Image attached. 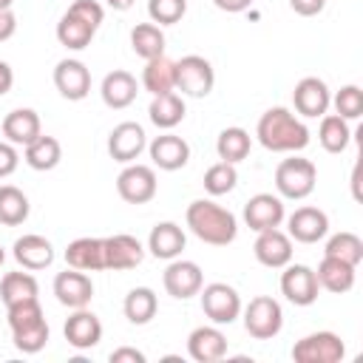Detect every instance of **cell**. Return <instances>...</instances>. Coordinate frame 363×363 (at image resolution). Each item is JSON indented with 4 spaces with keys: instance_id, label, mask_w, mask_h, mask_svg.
Here are the masks:
<instances>
[{
    "instance_id": "24",
    "label": "cell",
    "mask_w": 363,
    "mask_h": 363,
    "mask_svg": "<svg viewBox=\"0 0 363 363\" xmlns=\"http://www.w3.org/2000/svg\"><path fill=\"white\" fill-rule=\"evenodd\" d=\"M40 133H43V125H40V116H37L34 108H14V111H9L3 116V136L11 145H23L26 147Z\"/></svg>"
},
{
    "instance_id": "5",
    "label": "cell",
    "mask_w": 363,
    "mask_h": 363,
    "mask_svg": "<svg viewBox=\"0 0 363 363\" xmlns=\"http://www.w3.org/2000/svg\"><path fill=\"white\" fill-rule=\"evenodd\" d=\"M315 182H318V170L309 159L292 156L275 167V187L284 199H292V201L306 199L315 190Z\"/></svg>"
},
{
    "instance_id": "2",
    "label": "cell",
    "mask_w": 363,
    "mask_h": 363,
    "mask_svg": "<svg viewBox=\"0 0 363 363\" xmlns=\"http://www.w3.org/2000/svg\"><path fill=\"white\" fill-rule=\"evenodd\" d=\"M184 218H187L190 233H193L199 241L213 244V247H227V244H233L235 235H238V221H235V216H233L227 207H221V204H216V201H210V199H196V201H190Z\"/></svg>"
},
{
    "instance_id": "42",
    "label": "cell",
    "mask_w": 363,
    "mask_h": 363,
    "mask_svg": "<svg viewBox=\"0 0 363 363\" xmlns=\"http://www.w3.org/2000/svg\"><path fill=\"white\" fill-rule=\"evenodd\" d=\"M187 11V0H147V14L150 23L156 26H173L184 17Z\"/></svg>"
},
{
    "instance_id": "44",
    "label": "cell",
    "mask_w": 363,
    "mask_h": 363,
    "mask_svg": "<svg viewBox=\"0 0 363 363\" xmlns=\"http://www.w3.org/2000/svg\"><path fill=\"white\" fill-rule=\"evenodd\" d=\"M20 164V156H17V147L11 142H0V179L11 176Z\"/></svg>"
},
{
    "instance_id": "3",
    "label": "cell",
    "mask_w": 363,
    "mask_h": 363,
    "mask_svg": "<svg viewBox=\"0 0 363 363\" xmlns=\"http://www.w3.org/2000/svg\"><path fill=\"white\" fill-rule=\"evenodd\" d=\"M6 315H9V329H11V340H14L17 352L37 354L40 349H45L48 323H45V315H43V306L37 298L6 306Z\"/></svg>"
},
{
    "instance_id": "30",
    "label": "cell",
    "mask_w": 363,
    "mask_h": 363,
    "mask_svg": "<svg viewBox=\"0 0 363 363\" xmlns=\"http://www.w3.org/2000/svg\"><path fill=\"white\" fill-rule=\"evenodd\" d=\"M156 309H159V298H156V292L150 286H133L125 295V303H122V312L133 326L150 323L156 318Z\"/></svg>"
},
{
    "instance_id": "9",
    "label": "cell",
    "mask_w": 363,
    "mask_h": 363,
    "mask_svg": "<svg viewBox=\"0 0 363 363\" xmlns=\"http://www.w3.org/2000/svg\"><path fill=\"white\" fill-rule=\"evenodd\" d=\"M281 292L295 306L315 303L318 301V292H320V284H318L315 269L306 267V264H286L284 272H281Z\"/></svg>"
},
{
    "instance_id": "20",
    "label": "cell",
    "mask_w": 363,
    "mask_h": 363,
    "mask_svg": "<svg viewBox=\"0 0 363 363\" xmlns=\"http://www.w3.org/2000/svg\"><path fill=\"white\" fill-rule=\"evenodd\" d=\"M187 354L196 363H216L227 354V337L224 332L213 323V326H196L187 337Z\"/></svg>"
},
{
    "instance_id": "29",
    "label": "cell",
    "mask_w": 363,
    "mask_h": 363,
    "mask_svg": "<svg viewBox=\"0 0 363 363\" xmlns=\"http://www.w3.org/2000/svg\"><path fill=\"white\" fill-rule=\"evenodd\" d=\"M142 88L153 96L176 91V65H173V60H167L164 54L147 60V65L142 71Z\"/></svg>"
},
{
    "instance_id": "40",
    "label": "cell",
    "mask_w": 363,
    "mask_h": 363,
    "mask_svg": "<svg viewBox=\"0 0 363 363\" xmlns=\"http://www.w3.org/2000/svg\"><path fill=\"white\" fill-rule=\"evenodd\" d=\"M235 184H238V173H235V164L230 162H216L204 170V190L210 196H224Z\"/></svg>"
},
{
    "instance_id": "17",
    "label": "cell",
    "mask_w": 363,
    "mask_h": 363,
    "mask_svg": "<svg viewBox=\"0 0 363 363\" xmlns=\"http://www.w3.org/2000/svg\"><path fill=\"white\" fill-rule=\"evenodd\" d=\"M286 218L284 213V201L272 193H258L244 204V221L250 230L261 233V230H272L281 227V221Z\"/></svg>"
},
{
    "instance_id": "51",
    "label": "cell",
    "mask_w": 363,
    "mask_h": 363,
    "mask_svg": "<svg viewBox=\"0 0 363 363\" xmlns=\"http://www.w3.org/2000/svg\"><path fill=\"white\" fill-rule=\"evenodd\" d=\"M11 3L14 0H0V9H11Z\"/></svg>"
},
{
    "instance_id": "39",
    "label": "cell",
    "mask_w": 363,
    "mask_h": 363,
    "mask_svg": "<svg viewBox=\"0 0 363 363\" xmlns=\"http://www.w3.org/2000/svg\"><path fill=\"white\" fill-rule=\"evenodd\" d=\"M323 255L357 267V264L363 261V241H360V235H354V233H337V235H332V238L326 241Z\"/></svg>"
},
{
    "instance_id": "47",
    "label": "cell",
    "mask_w": 363,
    "mask_h": 363,
    "mask_svg": "<svg viewBox=\"0 0 363 363\" xmlns=\"http://www.w3.org/2000/svg\"><path fill=\"white\" fill-rule=\"evenodd\" d=\"M14 31H17V17H14V11H11V9H0V43L11 40Z\"/></svg>"
},
{
    "instance_id": "43",
    "label": "cell",
    "mask_w": 363,
    "mask_h": 363,
    "mask_svg": "<svg viewBox=\"0 0 363 363\" xmlns=\"http://www.w3.org/2000/svg\"><path fill=\"white\" fill-rule=\"evenodd\" d=\"M68 11H71L74 17H79V20H85V23L94 26V28H99L102 20H105V9H102L96 0H74V3L68 6Z\"/></svg>"
},
{
    "instance_id": "34",
    "label": "cell",
    "mask_w": 363,
    "mask_h": 363,
    "mask_svg": "<svg viewBox=\"0 0 363 363\" xmlns=\"http://www.w3.org/2000/svg\"><path fill=\"white\" fill-rule=\"evenodd\" d=\"M40 295V284L31 272H6L0 281V298L6 306L23 303V301H34Z\"/></svg>"
},
{
    "instance_id": "18",
    "label": "cell",
    "mask_w": 363,
    "mask_h": 363,
    "mask_svg": "<svg viewBox=\"0 0 363 363\" xmlns=\"http://www.w3.org/2000/svg\"><path fill=\"white\" fill-rule=\"evenodd\" d=\"M286 227H289V233H286L289 238H295L301 244H318L329 233V216L320 207H298L286 218Z\"/></svg>"
},
{
    "instance_id": "11",
    "label": "cell",
    "mask_w": 363,
    "mask_h": 363,
    "mask_svg": "<svg viewBox=\"0 0 363 363\" xmlns=\"http://www.w3.org/2000/svg\"><path fill=\"white\" fill-rule=\"evenodd\" d=\"M162 284L167 289L170 298L176 301H187L193 295H199V289L204 286V275L201 267L196 261H184V258H173L162 275Z\"/></svg>"
},
{
    "instance_id": "14",
    "label": "cell",
    "mask_w": 363,
    "mask_h": 363,
    "mask_svg": "<svg viewBox=\"0 0 363 363\" xmlns=\"http://www.w3.org/2000/svg\"><path fill=\"white\" fill-rule=\"evenodd\" d=\"M54 85H57L60 96L79 102L91 91V71L82 60H60L54 68Z\"/></svg>"
},
{
    "instance_id": "27",
    "label": "cell",
    "mask_w": 363,
    "mask_h": 363,
    "mask_svg": "<svg viewBox=\"0 0 363 363\" xmlns=\"http://www.w3.org/2000/svg\"><path fill=\"white\" fill-rule=\"evenodd\" d=\"M65 261L68 267L74 269H82V272H99L105 269V244L102 238H74L65 250Z\"/></svg>"
},
{
    "instance_id": "10",
    "label": "cell",
    "mask_w": 363,
    "mask_h": 363,
    "mask_svg": "<svg viewBox=\"0 0 363 363\" xmlns=\"http://www.w3.org/2000/svg\"><path fill=\"white\" fill-rule=\"evenodd\" d=\"M156 173L147 164H128L119 176H116V193L122 196V201L128 204H147L156 196Z\"/></svg>"
},
{
    "instance_id": "4",
    "label": "cell",
    "mask_w": 363,
    "mask_h": 363,
    "mask_svg": "<svg viewBox=\"0 0 363 363\" xmlns=\"http://www.w3.org/2000/svg\"><path fill=\"white\" fill-rule=\"evenodd\" d=\"M241 312H244V329L255 340H272L284 329V309L269 295L252 298L247 306H241Z\"/></svg>"
},
{
    "instance_id": "38",
    "label": "cell",
    "mask_w": 363,
    "mask_h": 363,
    "mask_svg": "<svg viewBox=\"0 0 363 363\" xmlns=\"http://www.w3.org/2000/svg\"><path fill=\"white\" fill-rule=\"evenodd\" d=\"M28 213H31L28 196L14 184H0V224L17 227L28 218Z\"/></svg>"
},
{
    "instance_id": "37",
    "label": "cell",
    "mask_w": 363,
    "mask_h": 363,
    "mask_svg": "<svg viewBox=\"0 0 363 363\" xmlns=\"http://www.w3.org/2000/svg\"><path fill=\"white\" fill-rule=\"evenodd\" d=\"M250 147H252V139L244 128H224L216 139V153L221 162H230V164H238L250 156Z\"/></svg>"
},
{
    "instance_id": "36",
    "label": "cell",
    "mask_w": 363,
    "mask_h": 363,
    "mask_svg": "<svg viewBox=\"0 0 363 363\" xmlns=\"http://www.w3.org/2000/svg\"><path fill=\"white\" fill-rule=\"evenodd\" d=\"M62 159V145L54 136L40 133L34 142L26 145V164L34 170H54Z\"/></svg>"
},
{
    "instance_id": "21",
    "label": "cell",
    "mask_w": 363,
    "mask_h": 363,
    "mask_svg": "<svg viewBox=\"0 0 363 363\" xmlns=\"http://www.w3.org/2000/svg\"><path fill=\"white\" fill-rule=\"evenodd\" d=\"M62 335L68 340V346L74 349H94L99 340H102V323L94 312H88L85 306L82 309H74V315L65 320L62 326Z\"/></svg>"
},
{
    "instance_id": "45",
    "label": "cell",
    "mask_w": 363,
    "mask_h": 363,
    "mask_svg": "<svg viewBox=\"0 0 363 363\" xmlns=\"http://www.w3.org/2000/svg\"><path fill=\"white\" fill-rule=\"evenodd\" d=\"M289 6H292V11L301 14V17H315V14L323 11L326 0H289Z\"/></svg>"
},
{
    "instance_id": "6",
    "label": "cell",
    "mask_w": 363,
    "mask_h": 363,
    "mask_svg": "<svg viewBox=\"0 0 363 363\" xmlns=\"http://www.w3.org/2000/svg\"><path fill=\"white\" fill-rule=\"evenodd\" d=\"M173 65H176V91H182L184 96L201 99L213 91L216 71H213L210 60H204L199 54H187V57L176 60Z\"/></svg>"
},
{
    "instance_id": "28",
    "label": "cell",
    "mask_w": 363,
    "mask_h": 363,
    "mask_svg": "<svg viewBox=\"0 0 363 363\" xmlns=\"http://www.w3.org/2000/svg\"><path fill=\"white\" fill-rule=\"evenodd\" d=\"M354 269L352 264L346 261H337V258H329L323 255V261L318 264L315 275H318V284L326 289V292H335V295H343L354 286Z\"/></svg>"
},
{
    "instance_id": "26",
    "label": "cell",
    "mask_w": 363,
    "mask_h": 363,
    "mask_svg": "<svg viewBox=\"0 0 363 363\" xmlns=\"http://www.w3.org/2000/svg\"><path fill=\"white\" fill-rule=\"evenodd\" d=\"M99 94H102V102H105L108 108H113V111H122V108H128V105L136 99V94H139V85H136V77H133L130 71H122V68H116V71L105 74Z\"/></svg>"
},
{
    "instance_id": "46",
    "label": "cell",
    "mask_w": 363,
    "mask_h": 363,
    "mask_svg": "<svg viewBox=\"0 0 363 363\" xmlns=\"http://www.w3.org/2000/svg\"><path fill=\"white\" fill-rule=\"evenodd\" d=\"M111 363H145V354L130 346H119L111 352Z\"/></svg>"
},
{
    "instance_id": "49",
    "label": "cell",
    "mask_w": 363,
    "mask_h": 363,
    "mask_svg": "<svg viewBox=\"0 0 363 363\" xmlns=\"http://www.w3.org/2000/svg\"><path fill=\"white\" fill-rule=\"evenodd\" d=\"M213 3H216V9H221V11H227V14H238V11L250 9L252 0H213Z\"/></svg>"
},
{
    "instance_id": "8",
    "label": "cell",
    "mask_w": 363,
    "mask_h": 363,
    "mask_svg": "<svg viewBox=\"0 0 363 363\" xmlns=\"http://www.w3.org/2000/svg\"><path fill=\"white\" fill-rule=\"evenodd\" d=\"M201 292V312L216 323V326H224V323H233L238 315H241V295L230 286V284H207L199 289Z\"/></svg>"
},
{
    "instance_id": "48",
    "label": "cell",
    "mask_w": 363,
    "mask_h": 363,
    "mask_svg": "<svg viewBox=\"0 0 363 363\" xmlns=\"http://www.w3.org/2000/svg\"><path fill=\"white\" fill-rule=\"evenodd\" d=\"M11 85H14V71L6 60H0V96H6L11 91Z\"/></svg>"
},
{
    "instance_id": "52",
    "label": "cell",
    "mask_w": 363,
    "mask_h": 363,
    "mask_svg": "<svg viewBox=\"0 0 363 363\" xmlns=\"http://www.w3.org/2000/svg\"><path fill=\"white\" fill-rule=\"evenodd\" d=\"M3 261H6V252H3V247H0V267H3Z\"/></svg>"
},
{
    "instance_id": "23",
    "label": "cell",
    "mask_w": 363,
    "mask_h": 363,
    "mask_svg": "<svg viewBox=\"0 0 363 363\" xmlns=\"http://www.w3.org/2000/svg\"><path fill=\"white\" fill-rule=\"evenodd\" d=\"M184 244H187V235H184V230H182L176 221H159V224L150 230V235H147V250H150V255H153V258H162V261L179 258L182 250H184Z\"/></svg>"
},
{
    "instance_id": "22",
    "label": "cell",
    "mask_w": 363,
    "mask_h": 363,
    "mask_svg": "<svg viewBox=\"0 0 363 363\" xmlns=\"http://www.w3.org/2000/svg\"><path fill=\"white\" fill-rule=\"evenodd\" d=\"M147 153L159 170H179L190 162V145L176 133H162L147 145Z\"/></svg>"
},
{
    "instance_id": "12",
    "label": "cell",
    "mask_w": 363,
    "mask_h": 363,
    "mask_svg": "<svg viewBox=\"0 0 363 363\" xmlns=\"http://www.w3.org/2000/svg\"><path fill=\"white\" fill-rule=\"evenodd\" d=\"M145 147H147V136H145V128L139 122H119L108 133V153L113 162L130 164L133 159H139V153Z\"/></svg>"
},
{
    "instance_id": "32",
    "label": "cell",
    "mask_w": 363,
    "mask_h": 363,
    "mask_svg": "<svg viewBox=\"0 0 363 363\" xmlns=\"http://www.w3.org/2000/svg\"><path fill=\"white\" fill-rule=\"evenodd\" d=\"M130 48L136 57H142L145 62L164 54V31L156 23H136L130 28Z\"/></svg>"
},
{
    "instance_id": "31",
    "label": "cell",
    "mask_w": 363,
    "mask_h": 363,
    "mask_svg": "<svg viewBox=\"0 0 363 363\" xmlns=\"http://www.w3.org/2000/svg\"><path fill=\"white\" fill-rule=\"evenodd\" d=\"M147 116H150V122H153L156 128L170 130V128H176V125L184 119V99H182L176 91L159 94V96L150 99Z\"/></svg>"
},
{
    "instance_id": "15",
    "label": "cell",
    "mask_w": 363,
    "mask_h": 363,
    "mask_svg": "<svg viewBox=\"0 0 363 363\" xmlns=\"http://www.w3.org/2000/svg\"><path fill=\"white\" fill-rule=\"evenodd\" d=\"M54 295H57V301L62 306L82 309L94 298V284H91V278L82 269H74L71 267L65 272H57V278H54Z\"/></svg>"
},
{
    "instance_id": "16",
    "label": "cell",
    "mask_w": 363,
    "mask_h": 363,
    "mask_svg": "<svg viewBox=\"0 0 363 363\" xmlns=\"http://www.w3.org/2000/svg\"><path fill=\"white\" fill-rule=\"evenodd\" d=\"M252 252H255L258 264H264L269 269H281L292 261V238L286 233H281L278 227L261 230L252 244Z\"/></svg>"
},
{
    "instance_id": "41",
    "label": "cell",
    "mask_w": 363,
    "mask_h": 363,
    "mask_svg": "<svg viewBox=\"0 0 363 363\" xmlns=\"http://www.w3.org/2000/svg\"><path fill=\"white\" fill-rule=\"evenodd\" d=\"M332 105H335V113L343 116L346 122L360 119V113H363V91H360L357 85H343V88L332 96Z\"/></svg>"
},
{
    "instance_id": "13",
    "label": "cell",
    "mask_w": 363,
    "mask_h": 363,
    "mask_svg": "<svg viewBox=\"0 0 363 363\" xmlns=\"http://www.w3.org/2000/svg\"><path fill=\"white\" fill-rule=\"evenodd\" d=\"M292 105H295V111H298L301 116H306V119L323 116V113L329 111V105H332L329 85H326L323 79H318V77H303V79L295 85V91H292Z\"/></svg>"
},
{
    "instance_id": "19",
    "label": "cell",
    "mask_w": 363,
    "mask_h": 363,
    "mask_svg": "<svg viewBox=\"0 0 363 363\" xmlns=\"http://www.w3.org/2000/svg\"><path fill=\"white\" fill-rule=\"evenodd\" d=\"M102 244H105V269L125 272V269L139 267L145 258V247L133 235H125V233L108 235V238H102Z\"/></svg>"
},
{
    "instance_id": "50",
    "label": "cell",
    "mask_w": 363,
    "mask_h": 363,
    "mask_svg": "<svg viewBox=\"0 0 363 363\" xmlns=\"http://www.w3.org/2000/svg\"><path fill=\"white\" fill-rule=\"evenodd\" d=\"M111 9H116V11H128L130 6H133V0H105Z\"/></svg>"
},
{
    "instance_id": "1",
    "label": "cell",
    "mask_w": 363,
    "mask_h": 363,
    "mask_svg": "<svg viewBox=\"0 0 363 363\" xmlns=\"http://www.w3.org/2000/svg\"><path fill=\"white\" fill-rule=\"evenodd\" d=\"M258 142L272 153H298L309 145V128L289 108H269L255 125Z\"/></svg>"
},
{
    "instance_id": "7",
    "label": "cell",
    "mask_w": 363,
    "mask_h": 363,
    "mask_svg": "<svg viewBox=\"0 0 363 363\" xmlns=\"http://www.w3.org/2000/svg\"><path fill=\"white\" fill-rule=\"evenodd\" d=\"M343 354H346V346L335 332H312L292 346L295 363H340Z\"/></svg>"
},
{
    "instance_id": "35",
    "label": "cell",
    "mask_w": 363,
    "mask_h": 363,
    "mask_svg": "<svg viewBox=\"0 0 363 363\" xmlns=\"http://www.w3.org/2000/svg\"><path fill=\"white\" fill-rule=\"evenodd\" d=\"M94 34H96V28L88 26L85 20L74 17L71 11H65V14L60 17V23H57V40H60V45H65V48H71V51L88 48L91 40H94Z\"/></svg>"
},
{
    "instance_id": "25",
    "label": "cell",
    "mask_w": 363,
    "mask_h": 363,
    "mask_svg": "<svg viewBox=\"0 0 363 363\" xmlns=\"http://www.w3.org/2000/svg\"><path fill=\"white\" fill-rule=\"evenodd\" d=\"M14 261L23 267V269H45L51 267L54 261V247L48 238L37 235V233H28V235H20L14 241Z\"/></svg>"
},
{
    "instance_id": "33",
    "label": "cell",
    "mask_w": 363,
    "mask_h": 363,
    "mask_svg": "<svg viewBox=\"0 0 363 363\" xmlns=\"http://www.w3.org/2000/svg\"><path fill=\"white\" fill-rule=\"evenodd\" d=\"M318 142L326 153H343L352 142V130L349 122L337 113H323L320 116V128H318Z\"/></svg>"
}]
</instances>
